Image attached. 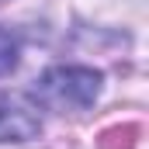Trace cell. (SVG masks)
<instances>
[{"label":"cell","instance_id":"6da1fadb","mask_svg":"<svg viewBox=\"0 0 149 149\" xmlns=\"http://www.w3.org/2000/svg\"><path fill=\"white\" fill-rule=\"evenodd\" d=\"M101 94V73L83 70V66H56L49 73H42L35 83V101L38 108H52V111H87Z\"/></svg>","mask_w":149,"mask_h":149},{"label":"cell","instance_id":"7a4b0ae2","mask_svg":"<svg viewBox=\"0 0 149 149\" xmlns=\"http://www.w3.org/2000/svg\"><path fill=\"white\" fill-rule=\"evenodd\" d=\"M42 108L35 97L0 94V142H24L42 132Z\"/></svg>","mask_w":149,"mask_h":149},{"label":"cell","instance_id":"3957f363","mask_svg":"<svg viewBox=\"0 0 149 149\" xmlns=\"http://www.w3.org/2000/svg\"><path fill=\"white\" fill-rule=\"evenodd\" d=\"M14 63H17V42L0 28V76L10 73V70H14Z\"/></svg>","mask_w":149,"mask_h":149}]
</instances>
